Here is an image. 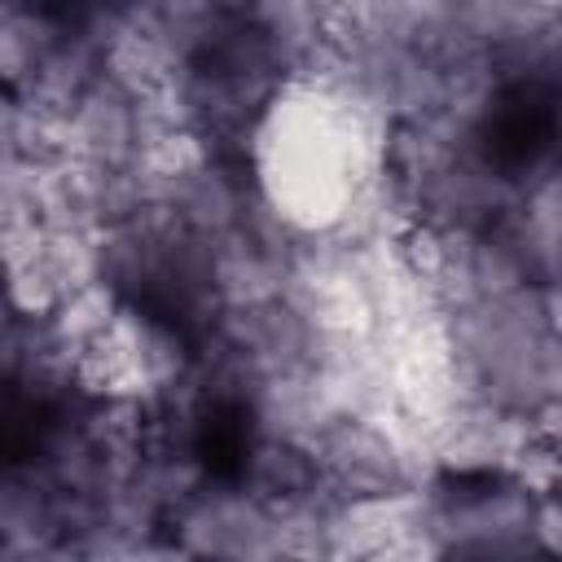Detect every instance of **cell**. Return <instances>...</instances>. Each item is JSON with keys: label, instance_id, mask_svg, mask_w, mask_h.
<instances>
[{"label": "cell", "instance_id": "1", "mask_svg": "<svg viewBox=\"0 0 562 562\" xmlns=\"http://www.w3.org/2000/svg\"><path fill=\"white\" fill-rule=\"evenodd\" d=\"M66 136H70V162L97 171H127L136 162V105L119 88L97 79L66 114Z\"/></svg>", "mask_w": 562, "mask_h": 562}, {"label": "cell", "instance_id": "3", "mask_svg": "<svg viewBox=\"0 0 562 562\" xmlns=\"http://www.w3.org/2000/svg\"><path fill=\"white\" fill-rule=\"evenodd\" d=\"M0 562H88L79 544L61 536H40V540H0Z\"/></svg>", "mask_w": 562, "mask_h": 562}, {"label": "cell", "instance_id": "2", "mask_svg": "<svg viewBox=\"0 0 562 562\" xmlns=\"http://www.w3.org/2000/svg\"><path fill=\"white\" fill-rule=\"evenodd\" d=\"M255 501H263L268 509H290V505H316V501H334L321 461L307 443L294 439H277V435H255L241 461V479H237Z\"/></svg>", "mask_w": 562, "mask_h": 562}]
</instances>
